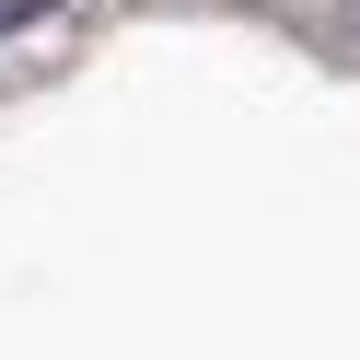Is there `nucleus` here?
<instances>
[{
	"mask_svg": "<svg viewBox=\"0 0 360 360\" xmlns=\"http://www.w3.org/2000/svg\"><path fill=\"white\" fill-rule=\"evenodd\" d=\"M35 12H47V0H0V35H12V24H35Z\"/></svg>",
	"mask_w": 360,
	"mask_h": 360,
	"instance_id": "nucleus-1",
	"label": "nucleus"
},
{
	"mask_svg": "<svg viewBox=\"0 0 360 360\" xmlns=\"http://www.w3.org/2000/svg\"><path fill=\"white\" fill-rule=\"evenodd\" d=\"M349 12H360V0H349Z\"/></svg>",
	"mask_w": 360,
	"mask_h": 360,
	"instance_id": "nucleus-2",
	"label": "nucleus"
}]
</instances>
